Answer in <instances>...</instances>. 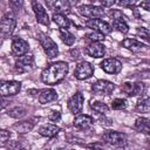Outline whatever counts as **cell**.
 Returning <instances> with one entry per match:
<instances>
[{"label": "cell", "instance_id": "33", "mask_svg": "<svg viewBox=\"0 0 150 150\" xmlns=\"http://www.w3.org/2000/svg\"><path fill=\"white\" fill-rule=\"evenodd\" d=\"M8 4H9V7L13 9V11H20L23 6V0H8Z\"/></svg>", "mask_w": 150, "mask_h": 150}, {"label": "cell", "instance_id": "3", "mask_svg": "<svg viewBox=\"0 0 150 150\" xmlns=\"http://www.w3.org/2000/svg\"><path fill=\"white\" fill-rule=\"evenodd\" d=\"M109 15H110V18L112 20V23H111L112 28H115L116 30H118V32H121L123 34L129 32V26H128V23L125 21L124 15L122 14V12H120L117 9H114V11H111L109 13Z\"/></svg>", "mask_w": 150, "mask_h": 150}, {"label": "cell", "instance_id": "17", "mask_svg": "<svg viewBox=\"0 0 150 150\" xmlns=\"http://www.w3.org/2000/svg\"><path fill=\"white\" fill-rule=\"evenodd\" d=\"M73 124L74 127H76L77 129H81V130H88L93 127L94 124V120L93 117L88 116V115H83V114H77L76 117L74 118L73 121Z\"/></svg>", "mask_w": 150, "mask_h": 150}, {"label": "cell", "instance_id": "14", "mask_svg": "<svg viewBox=\"0 0 150 150\" xmlns=\"http://www.w3.org/2000/svg\"><path fill=\"white\" fill-rule=\"evenodd\" d=\"M34 66V59L30 54H25L21 56H18L15 61V68L19 71H28Z\"/></svg>", "mask_w": 150, "mask_h": 150}, {"label": "cell", "instance_id": "15", "mask_svg": "<svg viewBox=\"0 0 150 150\" xmlns=\"http://www.w3.org/2000/svg\"><path fill=\"white\" fill-rule=\"evenodd\" d=\"M47 4V7L56 13H61L67 15L70 12V7L64 0H45Z\"/></svg>", "mask_w": 150, "mask_h": 150}, {"label": "cell", "instance_id": "12", "mask_svg": "<svg viewBox=\"0 0 150 150\" xmlns=\"http://www.w3.org/2000/svg\"><path fill=\"white\" fill-rule=\"evenodd\" d=\"M32 8H33V12L35 14V18H36V21L43 26H48L50 20H49V16L46 12V9L43 8V6L38 2L36 0H33L32 1Z\"/></svg>", "mask_w": 150, "mask_h": 150}, {"label": "cell", "instance_id": "32", "mask_svg": "<svg viewBox=\"0 0 150 150\" xmlns=\"http://www.w3.org/2000/svg\"><path fill=\"white\" fill-rule=\"evenodd\" d=\"M87 38H88L91 42H101V41H103V40H104V34H102V33H100V32L94 30L93 33H89V34L87 35Z\"/></svg>", "mask_w": 150, "mask_h": 150}, {"label": "cell", "instance_id": "11", "mask_svg": "<svg viewBox=\"0 0 150 150\" xmlns=\"http://www.w3.org/2000/svg\"><path fill=\"white\" fill-rule=\"evenodd\" d=\"M94 74V67L87 62V61H82L80 62L76 68H75V71H74V75L77 80H86V79H89L91 75Z\"/></svg>", "mask_w": 150, "mask_h": 150}, {"label": "cell", "instance_id": "8", "mask_svg": "<svg viewBox=\"0 0 150 150\" xmlns=\"http://www.w3.org/2000/svg\"><path fill=\"white\" fill-rule=\"evenodd\" d=\"M114 89H115V84L107 80H98L91 86V90L94 91V94L100 96L109 95L112 93Z\"/></svg>", "mask_w": 150, "mask_h": 150}, {"label": "cell", "instance_id": "40", "mask_svg": "<svg viewBox=\"0 0 150 150\" xmlns=\"http://www.w3.org/2000/svg\"><path fill=\"white\" fill-rule=\"evenodd\" d=\"M93 1H102V0H93Z\"/></svg>", "mask_w": 150, "mask_h": 150}, {"label": "cell", "instance_id": "27", "mask_svg": "<svg viewBox=\"0 0 150 150\" xmlns=\"http://www.w3.org/2000/svg\"><path fill=\"white\" fill-rule=\"evenodd\" d=\"M135 129L141 131V132L149 134V131H150V129H149V120L144 118V117L137 118L136 122H135Z\"/></svg>", "mask_w": 150, "mask_h": 150}, {"label": "cell", "instance_id": "38", "mask_svg": "<svg viewBox=\"0 0 150 150\" xmlns=\"http://www.w3.org/2000/svg\"><path fill=\"white\" fill-rule=\"evenodd\" d=\"M141 7L145 11H150V5H149V0H144L143 2H141Z\"/></svg>", "mask_w": 150, "mask_h": 150}, {"label": "cell", "instance_id": "25", "mask_svg": "<svg viewBox=\"0 0 150 150\" xmlns=\"http://www.w3.org/2000/svg\"><path fill=\"white\" fill-rule=\"evenodd\" d=\"M90 107L94 111H96L100 115H107L109 112V107L105 103L100 102V101H93L90 103Z\"/></svg>", "mask_w": 150, "mask_h": 150}, {"label": "cell", "instance_id": "36", "mask_svg": "<svg viewBox=\"0 0 150 150\" xmlns=\"http://www.w3.org/2000/svg\"><path fill=\"white\" fill-rule=\"evenodd\" d=\"M138 34H139V35H141V38H143L145 41H149V32H148V29H146V28L141 27V28L138 29Z\"/></svg>", "mask_w": 150, "mask_h": 150}, {"label": "cell", "instance_id": "21", "mask_svg": "<svg viewBox=\"0 0 150 150\" xmlns=\"http://www.w3.org/2000/svg\"><path fill=\"white\" fill-rule=\"evenodd\" d=\"M57 98V93L54 89H45L39 95V102L41 104H47Z\"/></svg>", "mask_w": 150, "mask_h": 150}, {"label": "cell", "instance_id": "20", "mask_svg": "<svg viewBox=\"0 0 150 150\" xmlns=\"http://www.w3.org/2000/svg\"><path fill=\"white\" fill-rule=\"evenodd\" d=\"M60 132V128L56 124H43L39 128V134L43 137H54Z\"/></svg>", "mask_w": 150, "mask_h": 150}, {"label": "cell", "instance_id": "29", "mask_svg": "<svg viewBox=\"0 0 150 150\" xmlns=\"http://www.w3.org/2000/svg\"><path fill=\"white\" fill-rule=\"evenodd\" d=\"M26 112H27L26 108H23V107H14V108L9 109L7 114H8V116H11L13 118H21V117H23L26 115Z\"/></svg>", "mask_w": 150, "mask_h": 150}, {"label": "cell", "instance_id": "18", "mask_svg": "<svg viewBox=\"0 0 150 150\" xmlns=\"http://www.w3.org/2000/svg\"><path fill=\"white\" fill-rule=\"evenodd\" d=\"M86 53L91 56V57H95V59H100V57H103L104 54H105V48H104V45L101 43V42H91L87 46L86 48Z\"/></svg>", "mask_w": 150, "mask_h": 150}, {"label": "cell", "instance_id": "31", "mask_svg": "<svg viewBox=\"0 0 150 150\" xmlns=\"http://www.w3.org/2000/svg\"><path fill=\"white\" fill-rule=\"evenodd\" d=\"M115 4L117 6H121V7L131 8V7H135L138 4V0H115Z\"/></svg>", "mask_w": 150, "mask_h": 150}, {"label": "cell", "instance_id": "9", "mask_svg": "<svg viewBox=\"0 0 150 150\" xmlns=\"http://www.w3.org/2000/svg\"><path fill=\"white\" fill-rule=\"evenodd\" d=\"M86 26L89 27V28H91V29H94V30H96V32H100V33H102L104 35L110 34L111 30H112L111 25L108 23L107 21L101 20L100 18L98 19H89L86 22Z\"/></svg>", "mask_w": 150, "mask_h": 150}, {"label": "cell", "instance_id": "10", "mask_svg": "<svg viewBox=\"0 0 150 150\" xmlns=\"http://www.w3.org/2000/svg\"><path fill=\"white\" fill-rule=\"evenodd\" d=\"M83 103H84V96L82 95V93L77 91L75 93L67 102V107L69 109V111L74 115H77L81 112L82 108H83Z\"/></svg>", "mask_w": 150, "mask_h": 150}, {"label": "cell", "instance_id": "24", "mask_svg": "<svg viewBox=\"0 0 150 150\" xmlns=\"http://www.w3.org/2000/svg\"><path fill=\"white\" fill-rule=\"evenodd\" d=\"M60 33V38L62 40V42L67 46H73L74 42H75V36L67 29V28H60L59 30Z\"/></svg>", "mask_w": 150, "mask_h": 150}, {"label": "cell", "instance_id": "7", "mask_svg": "<svg viewBox=\"0 0 150 150\" xmlns=\"http://www.w3.org/2000/svg\"><path fill=\"white\" fill-rule=\"evenodd\" d=\"M102 139L110 144V145H115V146H122L127 143V137L124 134L118 132V131H107L103 136Z\"/></svg>", "mask_w": 150, "mask_h": 150}, {"label": "cell", "instance_id": "1", "mask_svg": "<svg viewBox=\"0 0 150 150\" xmlns=\"http://www.w3.org/2000/svg\"><path fill=\"white\" fill-rule=\"evenodd\" d=\"M68 70H69V66L67 62L63 61L54 62L49 64L47 68H45V70L41 74V80L46 84L55 86L66 77Z\"/></svg>", "mask_w": 150, "mask_h": 150}, {"label": "cell", "instance_id": "2", "mask_svg": "<svg viewBox=\"0 0 150 150\" xmlns=\"http://www.w3.org/2000/svg\"><path fill=\"white\" fill-rule=\"evenodd\" d=\"M38 39H39V42H40L43 52L46 53V55L49 59H54L55 56H57L59 48H57V45L53 41L52 38H49L45 33H39L38 34Z\"/></svg>", "mask_w": 150, "mask_h": 150}, {"label": "cell", "instance_id": "23", "mask_svg": "<svg viewBox=\"0 0 150 150\" xmlns=\"http://www.w3.org/2000/svg\"><path fill=\"white\" fill-rule=\"evenodd\" d=\"M53 21L60 27V28H68L70 25L69 19L67 18V15L61 14V13H54L53 14Z\"/></svg>", "mask_w": 150, "mask_h": 150}, {"label": "cell", "instance_id": "4", "mask_svg": "<svg viewBox=\"0 0 150 150\" xmlns=\"http://www.w3.org/2000/svg\"><path fill=\"white\" fill-rule=\"evenodd\" d=\"M79 13L88 19H98L105 14L103 7L95 5H82L79 7Z\"/></svg>", "mask_w": 150, "mask_h": 150}, {"label": "cell", "instance_id": "6", "mask_svg": "<svg viewBox=\"0 0 150 150\" xmlns=\"http://www.w3.org/2000/svg\"><path fill=\"white\" fill-rule=\"evenodd\" d=\"M21 90V83L19 81H0V96H13Z\"/></svg>", "mask_w": 150, "mask_h": 150}, {"label": "cell", "instance_id": "37", "mask_svg": "<svg viewBox=\"0 0 150 150\" xmlns=\"http://www.w3.org/2000/svg\"><path fill=\"white\" fill-rule=\"evenodd\" d=\"M8 103H9V101H8L7 98L0 96V110H2L4 108H6V107L8 105Z\"/></svg>", "mask_w": 150, "mask_h": 150}, {"label": "cell", "instance_id": "19", "mask_svg": "<svg viewBox=\"0 0 150 150\" xmlns=\"http://www.w3.org/2000/svg\"><path fill=\"white\" fill-rule=\"evenodd\" d=\"M122 46L125 49H128V50H130L132 53H139V52L145 49V46L142 42H139V41H137L135 39H124L122 41Z\"/></svg>", "mask_w": 150, "mask_h": 150}, {"label": "cell", "instance_id": "30", "mask_svg": "<svg viewBox=\"0 0 150 150\" xmlns=\"http://www.w3.org/2000/svg\"><path fill=\"white\" fill-rule=\"evenodd\" d=\"M127 107V101L124 98H115L111 102V108L114 110H122Z\"/></svg>", "mask_w": 150, "mask_h": 150}, {"label": "cell", "instance_id": "39", "mask_svg": "<svg viewBox=\"0 0 150 150\" xmlns=\"http://www.w3.org/2000/svg\"><path fill=\"white\" fill-rule=\"evenodd\" d=\"M67 4H68V6L71 8V7H74V6H76L79 2H80V0H64Z\"/></svg>", "mask_w": 150, "mask_h": 150}, {"label": "cell", "instance_id": "26", "mask_svg": "<svg viewBox=\"0 0 150 150\" xmlns=\"http://www.w3.org/2000/svg\"><path fill=\"white\" fill-rule=\"evenodd\" d=\"M144 91H145V84L143 82H135V83H131L129 96H142Z\"/></svg>", "mask_w": 150, "mask_h": 150}, {"label": "cell", "instance_id": "28", "mask_svg": "<svg viewBox=\"0 0 150 150\" xmlns=\"http://www.w3.org/2000/svg\"><path fill=\"white\" fill-rule=\"evenodd\" d=\"M136 110L138 112H143V114H146L149 112L150 110V101H149V97H144L142 100H139L136 104Z\"/></svg>", "mask_w": 150, "mask_h": 150}, {"label": "cell", "instance_id": "13", "mask_svg": "<svg viewBox=\"0 0 150 150\" xmlns=\"http://www.w3.org/2000/svg\"><path fill=\"white\" fill-rule=\"evenodd\" d=\"M101 68L108 74H118L122 70V63L120 60L114 57L104 59L101 62Z\"/></svg>", "mask_w": 150, "mask_h": 150}, {"label": "cell", "instance_id": "35", "mask_svg": "<svg viewBox=\"0 0 150 150\" xmlns=\"http://www.w3.org/2000/svg\"><path fill=\"white\" fill-rule=\"evenodd\" d=\"M48 118L52 122H57L61 118V112L60 111H50L48 115Z\"/></svg>", "mask_w": 150, "mask_h": 150}, {"label": "cell", "instance_id": "22", "mask_svg": "<svg viewBox=\"0 0 150 150\" xmlns=\"http://www.w3.org/2000/svg\"><path fill=\"white\" fill-rule=\"evenodd\" d=\"M13 130H15L16 132H28L30 131L33 128H34V123L33 122H29V121H22V122H18L15 123L13 127Z\"/></svg>", "mask_w": 150, "mask_h": 150}, {"label": "cell", "instance_id": "34", "mask_svg": "<svg viewBox=\"0 0 150 150\" xmlns=\"http://www.w3.org/2000/svg\"><path fill=\"white\" fill-rule=\"evenodd\" d=\"M11 137V132L8 130H5V129H0V142L4 143L6 141H8Z\"/></svg>", "mask_w": 150, "mask_h": 150}, {"label": "cell", "instance_id": "5", "mask_svg": "<svg viewBox=\"0 0 150 150\" xmlns=\"http://www.w3.org/2000/svg\"><path fill=\"white\" fill-rule=\"evenodd\" d=\"M16 26V19L13 13H7L0 19V33L4 35H11Z\"/></svg>", "mask_w": 150, "mask_h": 150}, {"label": "cell", "instance_id": "16", "mask_svg": "<svg viewBox=\"0 0 150 150\" xmlns=\"http://www.w3.org/2000/svg\"><path fill=\"white\" fill-rule=\"evenodd\" d=\"M29 50V45L21 38H15L12 42V53L15 56H21L27 54Z\"/></svg>", "mask_w": 150, "mask_h": 150}]
</instances>
